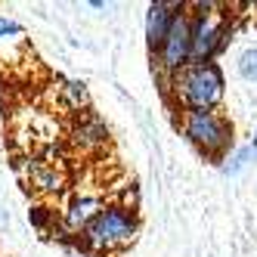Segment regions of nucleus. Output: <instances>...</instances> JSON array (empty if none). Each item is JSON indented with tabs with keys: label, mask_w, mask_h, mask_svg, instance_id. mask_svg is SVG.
<instances>
[{
	"label": "nucleus",
	"mask_w": 257,
	"mask_h": 257,
	"mask_svg": "<svg viewBox=\"0 0 257 257\" xmlns=\"http://www.w3.org/2000/svg\"><path fill=\"white\" fill-rule=\"evenodd\" d=\"M168 93L183 112L189 108H220L226 96V78L217 62H189L164 81Z\"/></svg>",
	"instance_id": "nucleus-1"
},
{
	"label": "nucleus",
	"mask_w": 257,
	"mask_h": 257,
	"mask_svg": "<svg viewBox=\"0 0 257 257\" xmlns=\"http://www.w3.org/2000/svg\"><path fill=\"white\" fill-rule=\"evenodd\" d=\"M180 131L211 161L223 164L235 152V127H232L229 115H223L220 108H189V112H180Z\"/></svg>",
	"instance_id": "nucleus-2"
},
{
	"label": "nucleus",
	"mask_w": 257,
	"mask_h": 257,
	"mask_svg": "<svg viewBox=\"0 0 257 257\" xmlns=\"http://www.w3.org/2000/svg\"><path fill=\"white\" fill-rule=\"evenodd\" d=\"M137 232H140L137 208H127L124 201H108L99 211V217L84 229L81 242L96 254H121L137 242Z\"/></svg>",
	"instance_id": "nucleus-3"
},
{
	"label": "nucleus",
	"mask_w": 257,
	"mask_h": 257,
	"mask_svg": "<svg viewBox=\"0 0 257 257\" xmlns=\"http://www.w3.org/2000/svg\"><path fill=\"white\" fill-rule=\"evenodd\" d=\"M192 13V62H214L229 44V16L217 4H189Z\"/></svg>",
	"instance_id": "nucleus-4"
},
{
	"label": "nucleus",
	"mask_w": 257,
	"mask_h": 257,
	"mask_svg": "<svg viewBox=\"0 0 257 257\" xmlns=\"http://www.w3.org/2000/svg\"><path fill=\"white\" fill-rule=\"evenodd\" d=\"M155 62H158V71L164 75V81L171 75H177L183 65L192 62V13H189V4L180 10L171 34L164 38L161 50L155 53Z\"/></svg>",
	"instance_id": "nucleus-5"
},
{
	"label": "nucleus",
	"mask_w": 257,
	"mask_h": 257,
	"mask_svg": "<svg viewBox=\"0 0 257 257\" xmlns=\"http://www.w3.org/2000/svg\"><path fill=\"white\" fill-rule=\"evenodd\" d=\"M108 124L90 108L84 115H75L68 124V143L71 149H78L81 155H99L102 149H108Z\"/></svg>",
	"instance_id": "nucleus-6"
},
{
	"label": "nucleus",
	"mask_w": 257,
	"mask_h": 257,
	"mask_svg": "<svg viewBox=\"0 0 257 257\" xmlns=\"http://www.w3.org/2000/svg\"><path fill=\"white\" fill-rule=\"evenodd\" d=\"M108 205L102 195H93V192H75L68 198V205L59 211V220H62V229L68 235H84V229L99 217V211Z\"/></svg>",
	"instance_id": "nucleus-7"
},
{
	"label": "nucleus",
	"mask_w": 257,
	"mask_h": 257,
	"mask_svg": "<svg viewBox=\"0 0 257 257\" xmlns=\"http://www.w3.org/2000/svg\"><path fill=\"white\" fill-rule=\"evenodd\" d=\"M183 7L186 4H174V0H155V4H149V10H146V44H149L152 56L161 50V44L171 34Z\"/></svg>",
	"instance_id": "nucleus-8"
},
{
	"label": "nucleus",
	"mask_w": 257,
	"mask_h": 257,
	"mask_svg": "<svg viewBox=\"0 0 257 257\" xmlns=\"http://www.w3.org/2000/svg\"><path fill=\"white\" fill-rule=\"evenodd\" d=\"M28 183L41 195H59L68 186V174L62 168V161L53 158H31L28 161Z\"/></svg>",
	"instance_id": "nucleus-9"
},
{
	"label": "nucleus",
	"mask_w": 257,
	"mask_h": 257,
	"mask_svg": "<svg viewBox=\"0 0 257 257\" xmlns=\"http://www.w3.org/2000/svg\"><path fill=\"white\" fill-rule=\"evenodd\" d=\"M25 53H28V34H25V28L16 19H10V16L0 13V62L16 65Z\"/></svg>",
	"instance_id": "nucleus-10"
},
{
	"label": "nucleus",
	"mask_w": 257,
	"mask_h": 257,
	"mask_svg": "<svg viewBox=\"0 0 257 257\" xmlns=\"http://www.w3.org/2000/svg\"><path fill=\"white\" fill-rule=\"evenodd\" d=\"M59 105L65 108L71 118L90 112V93H87V87L81 81H62V87H59Z\"/></svg>",
	"instance_id": "nucleus-11"
},
{
	"label": "nucleus",
	"mask_w": 257,
	"mask_h": 257,
	"mask_svg": "<svg viewBox=\"0 0 257 257\" xmlns=\"http://www.w3.org/2000/svg\"><path fill=\"white\" fill-rule=\"evenodd\" d=\"M254 158H251V152H248V146H235V152L223 161V164H220V168H223V174H238V171H245L248 168V164H251Z\"/></svg>",
	"instance_id": "nucleus-12"
},
{
	"label": "nucleus",
	"mask_w": 257,
	"mask_h": 257,
	"mask_svg": "<svg viewBox=\"0 0 257 257\" xmlns=\"http://www.w3.org/2000/svg\"><path fill=\"white\" fill-rule=\"evenodd\" d=\"M238 75L245 81H257V47H248L238 56Z\"/></svg>",
	"instance_id": "nucleus-13"
},
{
	"label": "nucleus",
	"mask_w": 257,
	"mask_h": 257,
	"mask_svg": "<svg viewBox=\"0 0 257 257\" xmlns=\"http://www.w3.org/2000/svg\"><path fill=\"white\" fill-rule=\"evenodd\" d=\"M28 220H31V223L38 226V229H47L53 220H56V211H50L47 205H34V208L28 211Z\"/></svg>",
	"instance_id": "nucleus-14"
},
{
	"label": "nucleus",
	"mask_w": 257,
	"mask_h": 257,
	"mask_svg": "<svg viewBox=\"0 0 257 257\" xmlns=\"http://www.w3.org/2000/svg\"><path fill=\"white\" fill-rule=\"evenodd\" d=\"M245 146H248V152H251V158H254V161H257V131H254V134H251V140H248V143H245Z\"/></svg>",
	"instance_id": "nucleus-15"
}]
</instances>
